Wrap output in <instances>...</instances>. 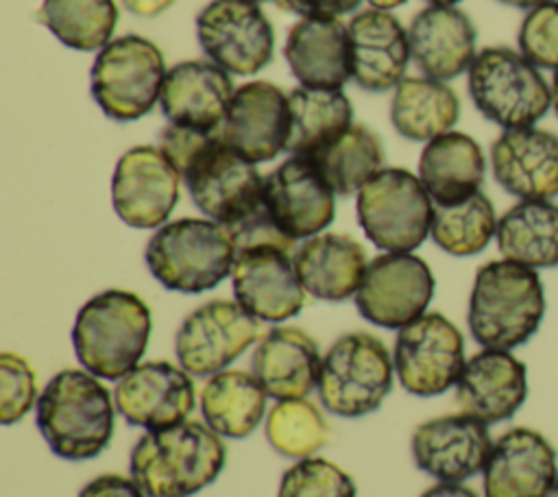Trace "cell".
Returning a JSON list of instances; mask_svg holds the SVG:
<instances>
[{
	"label": "cell",
	"mask_w": 558,
	"mask_h": 497,
	"mask_svg": "<svg viewBox=\"0 0 558 497\" xmlns=\"http://www.w3.org/2000/svg\"><path fill=\"white\" fill-rule=\"evenodd\" d=\"M227 447L201 421L146 432L131 449L129 473L148 497H192L225 469Z\"/></svg>",
	"instance_id": "1"
},
{
	"label": "cell",
	"mask_w": 558,
	"mask_h": 497,
	"mask_svg": "<svg viewBox=\"0 0 558 497\" xmlns=\"http://www.w3.org/2000/svg\"><path fill=\"white\" fill-rule=\"evenodd\" d=\"M116 399L100 377L85 368H63L46 384L35 405V423L50 451L81 462L102 453L113 436Z\"/></svg>",
	"instance_id": "2"
},
{
	"label": "cell",
	"mask_w": 558,
	"mask_h": 497,
	"mask_svg": "<svg viewBox=\"0 0 558 497\" xmlns=\"http://www.w3.org/2000/svg\"><path fill=\"white\" fill-rule=\"evenodd\" d=\"M545 316V288L534 268L493 259L477 268L466 323L484 349L510 351L527 342Z\"/></svg>",
	"instance_id": "3"
},
{
	"label": "cell",
	"mask_w": 558,
	"mask_h": 497,
	"mask_svg": "<svg viewBox=\"0 0 558 497\" xmlns=\"http://www.w3.org/2000/svg\"><path fill=\"white\" fill-rule=\"evenodd\" d=\"M150 310L129 290H105L78 310L72 347L85 371L118 381L140 364L150 338Z\"/></svg>",
	"instance_id": "4"
},
{
	"label": "cell",
	"mask_w": 558,
	"mask_h": 497,
	"mask_svg": "<svg viewBox=\"0 0 558 497\" xmlns=\"http://www.w3.org/2000/svg\"><path fill=\"white\" fill-rule=\"evenodd\" d=\"M235 244L211 218H179L161 225L146 244L150 275L172 292L198 294L216 288L233 270Z\"/></svg>",
	"instance_id": "5"
},
{
	"label": "cell",
	"mask_w": 558,
	"mask_h": 497,
	"mask_svg": "<svg viewBox=\"0 0 558 497\" xmlns=\"http://www.w3.org/2000/svg\"><path fill=\"white\" fill-rule=\"evenodd\" d=\"M466 72L473 105L501 129L534 126L551 107V85L519 50L486 46Z\"/></svg>",
	"instance_id": "6"
},
{
	"label": "cell",
	"mask_w": 558,
	"mask_h": 497,
	"mask_svg": "<svg viewBox=\"0 0 558 497\" xmlns=\"http://www.w3.org/2000/svg\"><path fill=\"white\" fill-rule=\"evenodd\" d=\"M366 238L386 253L418 248L432 229L434 201L416 174L405 168H379L355 201Z\"/></svg>",
	"instance_id": "7"
},
{
	"label": "cell",
	"mask_w": 558,
	"mask_h": 497,
	"mask_svg": "<svg viewBox=\"0 0 558 497\" xmlns=\"http://www.w3.org/2000/svg\"><path fill=\"white\" fill-rule=\"evenodd\" d=\"M392 371L395 362L377 336L366 331L344 334L323 355L318 399L336 416H364L388 397Z\"/></svg>",
	"instance_id": "8"
},
{
	"label": "cell",
	"mask_w": 558,
	"mask_h": 497,
	"mask_svg": "<svg viewBox=\"0 0 558 497\" xmlns=\"http://www.w3.org/2000/svg\"><path fill=\"white\" fill-rule=\"evenodd\" d=\"M166 61L146 37L124 35L109 41L92 65V96L113 120L131 122L150 113L161 96Z\"/></svg>",
	"instance_id": "9"
},
{
	"label": "cell",
	"mask_w": 558,
	"mask_h": 497,
	"mask_svg": "<svg viewBox=\"0 0 558 497\" xmlns=\"http://www.w3.org/2000/svg\"><path fill=\"white\" fill-rule=\"evenodd\" d=\"M192 203L229 227L264 203V179L255 163L229 148L220 129L181 172Z\"/></svg>",
	"instance_id": "10"
},
{
	"label": "cell",
	"mask_w": 558,
	"mask_h": 497,
	"mask_svg": "<svg viewBox=\"0 0 558 497\" xmlns=\"http://www.w3.org/2000/svg\"><path fill=\"white\" fill-rule=\"evenodd\" d=\"M399 384L414 397H436L453 388L466 364L460 329L438 312L401 327L392 353Z\"/></svg>",
	"instance_id": "11"
},
{
	"label": "cell",
	"mask_w": 558,
	"mask_h": 497,
	"mask_svg": "<svg viewBox=\"0 0 558 497\" xmlns=\"http://www.w3.org/2000/svg\"><path fill=\"white\" fill-rule=\"evenodd\" d=\"M259 338V320L238 301L214 299L183 318L174 336V355L190 375L211 377L227 371Z\"/></svg>",
	"instance_id": "12"
},
{
	"label": "cell",
	"mask_w": 558,
	"mask_h": 497,
	"mask_svg": "<svg viewBox=\"0 0 558 497\" xmlns=\"http://www.w3.org/2000/svg\"><path fill=\"white\" fill-rule=\"evenodd\" d=\"M434 288L436 281L425 259L412 253H381L364 270L355 307L377 327L401 329L425 314Z\"/></svg>",
	"instance_id": "13"
},
{
	"label": "cell",
	"mask_w": 558,
	"mask_h": 497,
	"mask_svg": "<svg viewBox=\"0 0 558 497\" xmlns=\"http://www.w3.org/2000/svg\"><path fill=\"white\" fill-rule=\"evenodd\" d=\"M203 52L227 72L255 74L275 50V35L264 11L248 0H211L196 15Z\"/></svg>",
	"instance_id": "14"
},
{
	"label": "cell",
	"mask_w": 558,
	"mask_h": 497,
	"mask_svg": "<svg viewBox=\"0 0 558 497\" xmlns=\"http://www.w3.org/2000/svg\"><path fill=\"white\" fill-rule=\"evenodd\" d=\"M181 174L159 146L126 150L113 170L111 203L122 222L135 229L166 225L179 201Z\"/></svg>",
	"instance_id": "15"
},
{
	"label": "cell",
	"mask_w": 558,
	"mask_h": 497,
	"mask_svg": "<svg viewBox=\"0 0 558 497\" xmlns=\"http://www.w3.org/2000/svg\"><path fill=\"white\" fill-rule=\"evenodd\" d=\"M264 205L277 227L296 242L331 225L336 192L307 157L292 155L264 177Z\"/></svg>",
	"instance_id": "16"
},
{
	"label": "cell",
	"mask_w": 558,
	"mask_h": 497,
	"mask_svg": "<svg viewBox=\"0 0 558 497\" xmlns=\"http://www.w3.org/2000/svg\"><path fill=\"white\" fill-rule=\"evenodd\" d=\"M116 410L129 425L150 429L187 421L196 390L190 373L172 362H142L122 375L113 390Z\"/></svg>",
	"instance_id": "17"
},
{
	"label": "cell",
	"mask_w": 558,
	"mask_h": 497,
	"mask_svg": "<svg viewBox=\"0 0 558 497\" xmlns=\"http://www.w3.org/2000/svg\"><path fill=\"white\" fill-rule=\"evenodd\" d=\"M231 286L235 301L257 320L283 323L305 305V290L290 251L255 246L238 251Z\"/></svg>",
	"instance_id": "18"
},
{
	"label": "cell",
	"mask_w": 558,
	"mask_h": 497,
	"mask_svg": "<svg viewBox=\"0 0 558 497\" xmlns=\"http://www.w3.org/2000/svg\"><path fill=\"white\" fill-rule=\"evenodd\" d=\"M220 135L229 148L253 163L275 159L290 135L288 96L270 81H251L235 89Z\"/></svg>",
	"instance_id": "19"
},
{
	"label": "cell",
	"mask_w": 558,
	"mask_h": 497,
	"mask_svg": "<svg viewBox=\"0 0 558 497\" xmlns=\"http://www.w3.org/2000/svg\"><path fill=\"white\" fill-rule=\"evenodd\" d=\"M490 447L488 425L464 412L421 423L410 440L414 464L438 482H464L477 475Z\"/></svg>",
	"instance_id": "20"
},
{
	"label": "cell",
	"mask_w": 558,
	"mask_h": 497,
	"mask_svg": "<svg viewBox=\"0 0 558 497\" xmlns=\"http://www.w3.org/2000/svg\"><path fill=\"white\" fill-rule=\"evenodd\" d=\"M556 477L551 443L532 427H512L493 440L482 488L484 497H549Z\"/></svg>",
	"instance_id": "21"
},
{
	"label": "cell",
	"mask_w": 558,
	"mask_h": 497,
	"mask_svg": "<svg viewBox=\"0 0 558 497\" xmlns=\"http://www.w3.org/2000/svg\"><path fill=\"white\" fill-rule=\"evenodd\" d=\"M495 181L519 201L558 196V135L538 126L504 129L490 146Z\"/></svg>",
	"instance_id": "22"
},
{
	"label": "cell",
	"mask_w": 558,
	"mask_h": 497,
	"mask_svg": "<svg viewBox=\"0 0 558 497\" xmlns=\"http://www.w3.org/2000/svg\"><path fill=\"white\" fill-rule=\"evenodd\" d=\"M527 397V368L510 351L482 349L471 355L456 384L460 412L486 425L517 414Z\"/></svg>",
	"instance_id": "23"
},
{
	"label": "cell",
	"mask_w": 558,
	"mask_h": 497,
	"mask_svg": "<svg viewBox=\"0 0 558 497\" xmlns=\"http://www.w3.org/2000/svg\"><path fill=\"white\" fill-rule=\"evenodd\" d=\"M233 81L214 61L192 59L166 72L159 105L170 124L218 131L233 98Z\"/></svg>",
	"instance_id": "24"
},
{
	"label": "cell",
	"mask_w": 558,
	"mask_h": 497,
	"mask_svg": "<svg viewBox=\"0 0 558 497\" xmlns=\"http://www.w3.org/2000/svg\"><path fill=\"white\" fill-rule=\"evenodd\" d=\"M283 57L303 87L342 89L353 78L349 26L340 17H301L288 31Z\"/></svg>",
	"instance_id": "25"
},
{
	"label": "cell",
	"mask_w": 558,
	"mask_h": 497,
	"mask_svg": "<svg viewBox=\"0 0 558 497\" xmlns=\"http://www.w3.org/2000/svg\"><path fill=\"white\" fill-rule=\"evenodd\" d=\"M475 37V26L464 11L429 4L410 22V57L425 76L449 81L471 68L477 54Z\"/></svg>",
	"instance_id": "26"
},
{
	"label": "cell",
	"mask_w": 558,
	"mask_h": 497,
	"mask_svg": "<svg viewBox=\"0 0 558 497\" xmlns=\"http://www.w3.org/2000/svg\"><path fill=\"white\" fill-rule=\"evenodd\" d=\"M323 355L310 334L299 327L277 325L259 340L251 357V373L266 395L281 399H305L320 375Z\"/></svg>",
	"instance_id": "27"
},
{
	"label": "cell",
	"mask_w": 558,
	"mask_h": 497,
	"mask_svg": "<svg viewBox=\"0 0 558 497\" xmlns=\"http://www.w3.org/2000/svg\"><path fill=\"white\" fill-rule=\"evenodd\" d=\"M353 81L366 92H386L403 81L410 57L408 31L381 9H366L349 22Z\"/></svg>",
	"instance_id": "28"
},
{
	"label": "cell",
	"mask_w": 558,
	"mask_h": 497,
	"mask_svg": "<svg viewBox=\"0 0 558 497\" xmlns=\"http://www.w3.org/2000/svg\"><path fill=\"white\" fill-rule=\"evenodd\" d=\"M292 259L303 290L329 303L355 296L368 266L364 246L344 233L312 235L292 253Z\"/></svg>",
	"instance_id": "29"
},
{
	"label": "cell",
	"mask_w": 558,
	"mask_h": 497,
	"mask_svg": "<svg viewBox=\"0 0 558 497\" xmlns=\"http://www.w3.org/2000/svg\"><path fill=\"white\" fill-rule=\"evenodd\" d=\"M486 159L482 146L462 131H447L425 144L418 179L434 205H456L480 192Z\"/></svg>",
	"instance_id": "30"
},
{
	"label": "cell",
	"mask_w": 558,
	"mask_h": 497,
	"mask_svg": "<svg viewBox=\"0 0 558 497\" xmlns=\"http://www.w3.org/2000/svg\"><path fill=\"white\" fill-rule=\"evenodd\" d=\"M497 248L504 259L527 268L558 266V205L554 201H519L497 220Z\"/></svg>",
	"instance_id": "31"
},
{
	"label": "cell",
	"mask_w": 558,
	"mask_h": 497,
	"mask_svg": "<svg viewBox=\"0 0 558 497\" xmlns=\"http://www.w3.org/2000/svg\"><path fill=\"white\" fill-rule=\"evenodd\" d=\"M458 94L429 76L403 78L390 100V122L410 142H429L458 122Z\"/></svg>",
	"instance_id": "32"
},
{
	"label": "cell",
	"mask_w": 558,
	"mask_h": 497,
	"mask_svg": "<svg viewBox=\"0 0 558 497\" xmlns=\"http://www.w3.org/2000/svg\"><path fill=\"white\" fill-rule=\"evenodd\" d=\"M266 390L253 373L220 371L209 377L201 392L205 423L225 438H244L266 414Z\"/></svg>",
	"instance_id": "33"
},
{
	"label": "cell",
	"mask_w": 558,
	"mask_h": 497,
	"mask_svg": "<svg viewBox=\"0 0 558 497\" xmlns=\"http://www.w3.org/2000/svg\"><path fill=\"white\" fill-rule=\"evenodd\" d=\"M288 107L290 155L310 157L353 126V107L342 89L299 87L288 94Z\"/></svg>",
	"instance_id": "34"
},
{
	"label": "cell",
	"mask_w": 558,
	"mask_h": 497,
	"mask_svg": "<svg viewBox=\"0 0 558 497\" xmlns=\"http://www.w3.org/2000/svg\"><path fill=\"white\" fill-rule=\"evenodd\" d=\"M327 179L338 196L357 194V190L381 168L384 148L375 131L353 124L340 137L307 157Z\"/></svg>",
	"instance_id": "35"
},
{
	"label": "cell",
	"mask_w": 558,
	"mask_h": 497,
	"mask_svg": "<svg viewBox=\"0 0 558 497\" xmlns=\"http://www.w3.org/2000/svg\"><path fill=\"white\" fill-rule=\"evenodd\" d=\"M35 20L72 50L105 48L118 24L113 0H44Z\"/></svg>",
	"instance_id": "36"
},
{
	"label": "cell",
	"mask_w": 558,
	"mask_h": 497,
	"mask_svg": "<svg viewBox=\"0 0 558 497\" xmlns=\"http://www.w3.org/2000/svg\"><path fill=\"white\" fill-rule=\"evenodd\" d=\"M495 207L477 192L456 205H434L429 235L438 248L456 257L482 253L497 233Z\"/></svg>",
	"instance_id": "37"
},
{
	"label": "cell",
	"mask_w": 558,
	"mask_h": 497,
	"mask_svg": "<svg viewBox=\"0 0 558 497\" xmlns=\"http://www.w3.org/2000/svg\"><path fill=\"white\" fill-rule=\"evenodd\" d=\"M268 445L292 460L310 458L329 443V425L307 399H281L266 416Z\"/></svg>",
	"instance_id": "38"
},
{
	"label": "cell",
	"mask_w": 558,
	"mask_h": 497,
	"mask_svg": "<svg viewBox=\"0 0 558 497\" xmlns=\"http://www.w3.org/2000/svg\"><path fill=\"white\" fill-rule=\"evenodd\" d=\"M277 497H357V488L336 462L310 456L283 471Z\"/></svg>",
	"instance_id": "39"
},
{
	"label": "cell",
	"mask_w": 558,
	"mask_h": 497,
	"mask_svg": "<svg viewBox=\"0 0 558 497\" xmlns=\"http://www.w3.org/2000/svg\"><path fill=\"white\" fill-rule=\"evenodd\" d=\"M37 377L31 364L22 355L4 351L0 355V423L22 421L37 405Z\"/></svg>",
	"instance_id": "40"
},
{
	"label": "cell",
	"mask_w": 558,
	"mask_h": 497,
	"mask_svg": "<svg viewBox=\"0 0 558 497\" xmlns=\"http://www.w3.org/2000/svg\"><path fill=\"white\" fill-rule=\"evenodd\" d=\"M519 52L543 70H558V0L527 11L519 26Z\"/></svg>",
	"instance_id": "41"
},
{
	"label": "cell",
	"mask_w": 558,
	"mask_h": 497,
	"mask_svg": "<svg viewBox=\"0 0 558 497\" xmlns=\"http://www.w3.org/2000/svg\"><path fill=\"white\" fill-rule=\"evenodd\" d=\"M231 233V240L235 244V251H244V248H255V246H279L283 251L294 253V240H290L272 220V216L268 214L266 205L262 203L257 209H253L251 214H246L244 218H240L238 222L227 227Z\"/></svg>",
	"instance_id": "42"
},
{
	"label": "cell",
	"mask_w": 558,
	"mask_h": 497,
	"mask_svg": "<svg viewBox=\"0 0 558 497\" xmlns=\"http://www.w3.org/2000/svg\"><path fill=\"white\" fill-rule=\"evenodd\" d=\"M216 131H196L190 126H179V124H168L159 133V148L166 153V157L174 163L179 174L185 170V166L198 155V150L211 140Z\"/></svg>",
	"instance_id": "43"
},
{
	"label": "cell",
	"mask_w": 558,
	"mask_h": 497,
	"mask_svg": "<svg viewBox=\"0 0 558 497\" xmlns=\"http://www.w3.org/2000/svg\"><path fill=\"white\" fill-rule=\"evenodd\" d=\"M78 497H148L133 477L120 473H102L89 480Z\"/></svg>",
	"instance_id": "44"
},
{
	"label": "cell",
	"mask_w": 558,
	"mask_h": 497,
	"mask_svg": "<svg viewBox=\"0 0 558 497\" xmlns=\"http://www.w3.org/2000/svg\"><path fill=\"white\" fill-rule=\"evenodd\" d=\"M360 2L362 0H275V4L283 11L303 17H338L355 11Z\"/></svg>",
	"instance_id": "45"
},
{
	"label": "cell",
	"mask_w": 558,
	"mask_h": 497,
	"mask_svg": "<svg viewBox=\"0 0 558 497\" xmlns=\"http://www.w3.org/2000/svg\"><path fill=\"white\" fill-rule=\"evenodd\" d=\"M418 497H480L473 488L464 486L462 482H438L425 488Z\"/></svg>",
	"instance_id": "46"
},
{
	"label": "cell",
	"mask_w": 558,
	"mask_h": 497,
	"mask_svg": "<svg viewBox=\"0 0 558 497\" xmlns=\"http://www.w3.org/2000/svg\"><path fill=\"white\" fill-rule=\"evenodd\" d=\"M122 4L140 17H153L163 13L168 7L174 4V0H122Z\"/></svg>",
	"instance_id": "47"
},
{
	"label": "cell",
	"mask_w": 558,
	"mask_h": 497,
	"mask_svg": "<svg viewBox=\"0 0 558 497\" xmlns=\"http://www.w3.org/2000/svg\"><path fill=\"white\" fill-rule=\"evenodd\" d=\"M499 2H504V4H508V7H517V9H534V7H538V4H545V2H549V0H499Z\"/></svg>",
	"instance_id": "48"
},
{
	"label": "cell",
	"mask_w": 558,
	"mask_h": 497,
	"mask_svg": "<svg viewBox=\"0 0 558 497\" xmlns=\"http://www.w3.org/2000/svg\"><path fill=\"white\" fill-rule=\"evenodd\" d=\"M368 4H373V9H381V11H388V9H395V7H401L405 4L408 0H366Z\"/></svg>",
	"instance_id": "49"
},
{
	"label": "cell",
	"mask_w": 558,
	"mask_h": 497,
	"mask_svg": "<svg viewBox=\"0 0 558 497\" xmlns=\"http://www.w3.org/2000/svg\"><path fill=\"white\" fill-rule=\"evenodd\" d=\"M551 107L558 113V70L554 72V81H551Z\"/></svg>",
	"instance_id": "50"
},
{
	"label": "cell",
	"mask_w": 558,
	"mask_h": 497,
	"mask_svg": "<svg viewBox=\"0 0 558 497\" xmlns=\"http://www.w3.org/2000/svg\"><path fill=\"white\" fill-rule=\"evenodd\" d=\"M425 2H429V4H440V7H453V4L460 2V0H425Z\"/></svg>",
	"instance_id": "51"
},
{
	"label": "cell",
	"mask_w": 558,
	"mask_h": 497,
	"mask_svg": "<svg viewBox=\"0 0 558 497\" xmlns=\"http://www.w3.org/2000/svg\"><path fill=\"white\" fill-rule=\"evenodd\" d=\"M549 497H558V477H556V482H554V488H551Z\"/></svg>",
	"instance_id": "52"
},
{
	"label": "cell",
	"mask_w": 558,
	"mask_h": 497,
	"mask_svg": "<svg viewBox=\"0 0 558 497\" xmlns=\"http://www.w3.org/2000/svg\"><path fill=\"white\" fill-rule=\"evenodd\" d=\"M248 2H255V4H259V2H268V0H248ZM275 2V0H272Z\"/></svg>",
	"instance_id": "53"
}]
</instances>
